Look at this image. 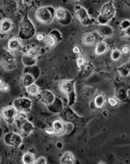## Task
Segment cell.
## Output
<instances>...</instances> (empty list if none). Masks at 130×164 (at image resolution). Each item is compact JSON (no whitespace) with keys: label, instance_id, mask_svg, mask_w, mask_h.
Here are the masks:
<instances>
[{"label":"cell","instance_id":"cell-33","mask_svg":"<svg viewBox=\"0 0 130 164\" xmlns=\"http://www.w3.org/2000/svg\"><path fill=\"white\" fill-rule=\"evenodd\" d=\"M129 46H124L123 48L122 49V52L124 53V54H127V53H129Z\"/></svg>","mask_w":130,"mask_h":164},{"label":"cell","instance_id":"cell-3","mask_svg":"<svg viewBox=\"0 0 130 164\" xmlns=\"http://www.w3.org/2000/svg\"><path fill=\"white\" fill-rule=\"evenodd\" d=\"M115 14V8L112 2H108L103 6L101 10L100 21L102 23H106L108 20L111 19Z\"/></svg>","mask_w":130,"mask_h":164},{"label":"cell","instance_id":"cell-12","mask_svg":"<svg viewBox=\"0 0 130 164\" xmlns=\"http://www.w3.org/2000/svg\"><path fill=\"white\" fill-rule=\"evenodd\" d=\"M74 82L70 80H67V81H64L61 83L60 85V89L61 91L64 93L65 94L69 95L71 93L73 92L74 89Z\"/></svg>","mask_w":130,"mask_h":164},{"label":"cell","instance_id":"cell-26","mask_svg":"<svg viewBox=\"0 0 130 164\" xmlns=\"http://www.w3.org/2000/svg\"><path fill=\"white\" fill-rule=\"evenodd\" d=\"M121 55V53L118 50H114L112 53V58L114 61H117L119 59Z\"/></svg>","mask_w":130,"mask_h":164},{"label":"cell","instance_id":"cell-16","mask_svg":"<svg viewBox=\"0 0 130 164\" xmlns=\"http://www.w3.org/2000/svg\"><path fill=\"white\" fill-rule=\"evenodd\" d=\"M60 162L61 163L70 164L74 163V157L73 155L70 152H66L62 156Z\"/></svg>","mask_w":130,"mask_h":164},{"label":"cell","instance_id":"cell-18","mask_svg":"<svg viewBox=\"0 0 130 164\" xmlns=\"http://www.w3.org/2000/svg\"><path fill=\"white\" fill-rule=\"evenodd\" d=\"M53 129L54 131H55V133H58V134H60L61 133V132L64 131V124H63V123L61 122V121H55V122L53 123Z\"/></svg>","mask_w":130,"mask_h":164},{"label":"cell","instance_id":"cell-29","mask_svg":"<svg viewBox=\"0 0 130 164\" xmlns=\"http://www.w3.org/2000/svg\"><path fill=\"white\" fill-rule=\"evenodd\" d=\"M108 101L109 104L112 107L115 106V105H116L118 104L117 100H116L115 98H110Z\"/></svg>","mask_w":130,"mask_h":164},{"label":"cell","instance_id":"cell-11","mask_svg":"<svg viewBox=\"0 0 130 164\" xmlns=\"http://www.w3.org/2000/svg\"><path fill=\"white\" fill-rule=\"evenodd\" d=\"M55 96L49 91H43L41 93V100L42 102L46 105L51 104L53 102Z\"/></svg>","mask_w":130,"mask_h":164},{"label":"cell","instance_id":"cell-9","mask_svg":"<svg viewBox=\"0 0 130 164\" xmlns=\"http://www.w3.org/2000/svg\"><path fill=\"white\" fill-rule=\"evenodd\" d=\"M37 57V51L35 48H31L25 54L23 57V64L25 66H31L35 61V58Z\"/></svg>","mask_w":130,"mask_h":164},{"label":"cell","instance_id":"cell-34","mask_svg":"<svg viewBox=\"0 0 130 164\" xmlns=\"http://www.w3.org/2000/svg\"><path fill=\"white\" fill-rule=\"evenodd\" d=\"M45 131L49 135H53L54 134H55V131H54V129H46L45 130Z\"/></svg>","mask_w":130,"mask_h":164},{"label":"cell","instance_id":"cell-14","mask_svg":"<svg viewBox=\"0 0 130 164\" xmlns=\"http://www.w3.org/2000/svg\"><path fill=\"white\" fill-rule=\"evenodd\" d=\"M34 82V78L30 74H25L21 78V84L24 87H29Z\"/></svg>","mask_w":130,"mask_h":164},{"label":"cell","instance_id":"cell-1","mask_svg":"<svg viewBox=\"0 0 130 164\" xmlns=\"http://www.w3.org/2000/svg\"><path fill=\"white\" fill-rule=\"evenodd\" d=\"M35 17L38 21L44 24H48L53 21L54 10L51 7L40 8L37 10Z\"/></svg>","mask_w":130,"mask_h":164},{"label":"cell","instance_id":"cell-19","mask_svg":"<svg viewBox=\"0 0 130 164\" xmlns=\"http://www.w3.org/2000/svg\"><path fill=\"white\" fill-rule=\"evenodd\" d=\"M107 50V46L106 43H104V42H100L99 44L97 45L95 49V53L97 55H102L103 53H104Z\"/></svg>","mask_w":130,"mask_h":164},{"label":"cell","instance_id":"cell-15","mask_svg":"<svg viewBox=\"0 0 130 164\" xmlns=\"http://www.w3.org/2000/svg\"><path fill=\"white\" fill-rule=\"evenodd\" d=\"M8 48L11 51H19L21 48V44L17 38H12L8 42Z\"/></svg>","mask_w":130,"mask_h":164},{"label":"cell","instance_id":"cell-4","mask_svg":"<svg viewBox=\"0 0 130 164\" xmlns=\"http://www.w3.org/2000/svg\"><path fill=\"white\" fill-rule=\"evenodd\" d=\"M34 27L31 21L27 18H25L21 22V29H20V35L21 38H29L34 34Z\"/></svg>","mask_w":130,"mask_h":164},{"label":"cell","instance_id":"cell-24","mask_svg":"<svg viewBox=\"0 0 130 164\" xmlns=\"http://www.w3.org/2000/svg\"><path fill=\"white\" fill-rule=\"evenodd\" d=\"M55 16L59 20H62L64 19L65 17H66V12H65L64 9L61 8H59L56 10Z\"/></svg>","mask_w":130,"mask_h":164},{"label":"cell","instance_id":"cell-32","mask_svg":"<svg viewBox=\"0 0 130 164\" xmlns=\"http://www.w3.org/2000/svg\"><path fill=\"white\" fill-rule=\"evenodd\" d=\"M36 39L38 40V41H42L44 39V35L41 34V33H39V34H38L36 35Z\"/></svg>","mask_w":130,"mask_h":164},{"label":"cell","instance_id":"cell-31","mask_svg":"<svg viewBox=\"0 0 130 164\" xmlns=\"http://www.w3.org/2000/svg\"><path fill=\"white\" fill-rule=\"evenodd\" d=\"M34 163H42V164L46 163V160L44 157H40V158L38 159L36 161H35Z\"/></svg>","mask_w":130,"mask_h":164},{"label":"cell","instance_id":"cell-27","mask_svg":"<svg viewBox=\"0 0 130 164\" xmlns=\"http://www.w3.org/2000/svg\"><path fill=\"white\" fill-rule=\"evenodd\" d=\"M85 63V59L83 55H80L79 57L77 58V66L78 67H82L83 65Z\"/></svg>","mask_w":130,"mask_h":164},{"label":"cell","instance_id":"cell-13","mask_svg":"<svg viewBox=\"0 0 130 164\" xmlns=\"http://www.w3.org/2000/svg\"><path fill=\"white\" fill-rule=\"evenodd\" d=\"M12 23L9 19H4L0 23V31L3 33H8L12 30Z\"/></svg>","mask_w":130,"mask_h":164},{"label":"cell","instance_id":"cell-23","mask_svg":"<svg viewBox=\"0 0 130 164\" xmlns=\"http://www.w3.org/2000/svg\"><path fill=\"white\" fill-rule=\"evenodd\" d=\"M104 104V97L102 95H99L95 99V104L97 108H101Z\"/></svg>","mask_w":130,"mask_h":164},{"label":"cell","instance_id":"cell-5","mask_svg":"<svg viewBox=\"0 0 130 164\" xmlns=\"http://www.w3.org/2000/svg\"><path fill=\"white\" fill-rule=\"evenodd\" d=\"M14 105L21 112H26L30 111L31 102L27 98H19L14 102Z\"/></svg>","mask_w":130,"mask_h":164},{"label":"cell","instance_id":"cell-22","mask_svg":"<svg viewBox=\"0 0 130 164\" xmlns=\"http://www.w3.org/2000/svg\"><path fill=\"white\" fill-rule=\"evenodd\" d=\"M45 43L47 45V46H50V47H53L54 46H55L56 44V39L52 35H48L45 38Z\"/></svg>","mask_w":130,"mask_h":164},{"label":"cell","instance_id":"cell-25","mask_svg":"<svg viewBox=\"0 0 130 164\" xmlns=\"http://www.w3.org/2000/svg\"><path fill=\"white\" fill-rule=\"evenodd\" d=\"M82 94H83V95L85 96V97L90 98L92 95H93V89L91 87H85L83 89V91H82Z\"/></svg>","mask_w":130,"mask_h":164},{"label":"cell","instance_id":"cell-7","mask_svg":"<svg viewBox=\"0 0 130 164\" xmlns=\"http://www.w3.org/2000/svg\"><path fill=\"white\" fill-rule=\"evenodd\" d=\"M2 116L6 122L12 124L17 116V110L12 106L7 107L2 112Z\"/></svg>","mask_w":130,"mask_h":164},{"label":"cell","instance_id":"cell-20","mask_svg":"<svg viewBox=\"0 0 130 164\" xmlns=\"http://www.w3.org/2000/svg\"><path fill=\"white\" fill-rule=\"evenodd\" d=\"M27 91L29 94L31 95H37L38 94L40 93V89L37 85L34 84L31 85L30 86L27 87Z\"/></svg>","mask_w":130,"mask_h":164},{"label":"cell","instance_id":"cell-10","mask_svg":"<svg viewBox=\"0 0 130 164\" xmlns=\"http://www.w3.org/2000/svg\"><path fill=\"white\" fill-rule=\"evenodd\" d=\"M18 125L24 134L28 135L33 130V125L26 119L17 120Z\"/></svg>","mask_w":130,"mask_h":164},{"label":"cell","instance_id":"cell-21","mask_svg":"<svg viewBox=\"0 0 130 164\" xmlns=\"http://www.w3.org/2000/svg\"><path fill=\"white\" fill-rule=\"evenodd\" d=\"M34 156L31 152H26L23 156V162L24 163H34Z\"/></svg>","mask_w":130,"mask_h":164},{"label":"cell","instance_id":"cell-30","mask_svg":"<svg viewBox=\"0 0 130 164\" xmlns=\"http://www.w3.org/2000/svg\"><path fill=\"white\" fill-rule=\"evenodd\" d=\"M16 118H17V120H23V119H26L27 116L24 112H21V113H19L17 116H16Z\"/></svg>","mask_w":130,"mask_h":164},{"label":"cell","instance_id":"cell-35","mask_svg":"<svg viewBox=\"0 0 130 164\" xmlns=\"http://www.w3.org/2000/svg\"><path fill=\"white\" fill-rule=\"evenodd\" d=\"M73 52L76 54H78L80 53V50L78 46H75V47H74V48H73Z\"/></svg>","mask_w":130,"mask_h":164},{"label":"cell","instance_id":"cell-8","mask_svg":"<svg viewBox=\"0 0 130 164\" xmlns=\"http://www.w3.org/2000/svg\"><path fill=\"white\" fill-rule=\"evenodd\" d=\"M76 16L80 20L81 23L84 25H87L91 23V19L87 14L86 10L83 8L80 7V6L77 7V10H76Z\"/></svg>","mask_w":130,"mask_h":164},{"label":"cell","instance_id":"cell-17","mask_svg":"<svg viewBox=\"0 0 130 164\" xmlns=\"http://www.w3.org/2000/svg\"><path fill=\"white\" fill-rule=\"evenodd\" d=\"M82 42L84 45H86V46H91V45L93 44L94 42H95V37H94V35L91 34V33H87V34H85L83 38H82Z\"/></svg>","mask_w":130,"mask_h":164},{"label":"cell","instance_id":"cell-28","mask_svg":"<svg viewBox=\"0 0 130 164\" xmlns=\"http://www.w3.org/2000/svg\"><path fill=\"white\" fill-rule=\"evenodd\" d=\"M0 90L4 92H7L9 91V87L7 85L4 84L1 79H0Z\"/></svg>","mask_w":130,"mask_h":164},{"label":"cell","instance_id":"cell-2","mask_svg":"<svg viewBox=\"0 0 130 164\" xmlns=\"http://www.w3.org/2000/svg\"><path fill=\"white\" fill-rule=\"evenodd\" d=\"M0 63L6 70H12L17 66L15 58L11 53L7 51H4L0 55Z\"/></svg>","mask_w":130,"mask_h":164},{"label":"cell","instance_id":"cell-6","mask_svg":"<svg viewBox=\"0 0 130 164\" xmlns=\"http://www.w3.org/2000/svg\"><path fill=\"white\" fill-rule=\"evenodd\" d=\"M4 141L9 146L19 147L22 144V138L19 134L14 133H8L4 137Z\"/></svg>","mask_w":130,"mask_h":164}]
</instances>
